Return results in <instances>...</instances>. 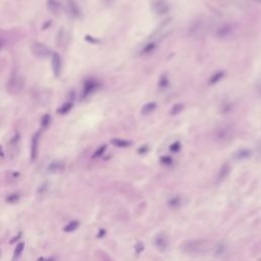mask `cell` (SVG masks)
Returning <instances> with one entry per match:
<instances>
[{
    "mask_svg": "<svg viewBox=\"0 0 261 261\" xmlns=\"http://www.w3.org/2000/svg\"><path fill=\"white\" fill-rule=\"evenodd\" d=\"M31 51L38 57H47L51 54V49L41 42H34L31 45Z\"/></svg>",
    "mask_w": 261,
    "mask_h": 261,
    "instance_id": "6da1fadb",
    "label": "cell"
},
{
    "mask_svg": "<svg viewBox=\"0 0 261 261\" xmlns=\"http://www.w3.org/2000/svg\"><path fill=\"white\" fill-rule=\"evenodd\" d=\"M22 88H23V82H22V80H21L19 76H17V75L12 76V77L9 80L8 84H7V89H8V91H9L10 93H12V94H17V93H19V92L22 90Z\"/></svg>",
    "mask_w": 261,
    "mask_h": 261,
    "instance_id": "7a4b0ae2",
    "label": "cell"
},
{
    "mask_svg": "<svg viewBox=\"0 0 261 261\" xmlns=\"http://www.w3.org/2000/svg\"><path fill=\"white\" fill-rule=\"evenodd\" d=\"M51 64H52V69L53 72L56 76H58L61 72V67H62V62H61V58L58 54L53 53L52 55V59H51Z\"/></svg>",
    "mask_w": 261,
    "mask_h": 261,
    "instance_id": "3957f363",
    "label": "cell"
},
{
    "mask_svg": "<svg viewBox=\"0 0 261 261\" xmlns=\"http://www.w3.org/2000/svg\"><path fill=\"white\" fill-rule=\"evenodd\" d=\"M39 143H40V135L35 134L32 138V144H31V158H32V160H35L38 156Z\"/></svg>",
    "mask_w": 261,
    "mask_h": 261,
    "instance_id": "277c9868",
    "label": "cell"
},
{
    "mask_svg": "<svg viewBox=\"0 0 261 261\" xmlns=\"http://www.w3.org/2000/svg\"><path fill=\"white\" fill-rule=\"evenodd\" d=\"M66 5L68 13H70L74 17H77L80 15V8L73 0H66Z\"/></svg>",
    "mask_w": 261,
    "mask_h": 261,
    "instance_id": "5b68a950",
    "label": "cell"
},
{
    "mask_svg": "<svg viewBox=\"0 0 261 261\" xmlns=\"http://www.w3.org/2000/svg\"><path fill=\"white\" fill-rule=\"evenodd\" d=\"M47 7L53 14H58L61 10V4L58 0H48Z\"/></svg>",
    "mask_w": 261,
    "mask_h": 261,
    "instance_id": "8992f818",
    "label": "cell"
},
{
    "mask_svg": "<svg viewBox=\"0 0 261 261\" xmlns=\"http://www.w3.org/2000/svg\"><path fill=\"white\" fill-rule=\"evenodd\" d=\"M97 88V83L93 80H90L88 81L85 86H84V90H83V94L84 96H88L90 95L91 93H93L95 91V89Z\"/></svg>",
    "mask_w": 261,
    "mask_h": 261,
    "instance_id": "52a82bcc",
    "label": "cell"
},
{
    "mask_svg": "<svg viewBox=\"0 0 261 261\" xmlns=\"http://www.w3.org/2000/svg\"><path fill=\"white\" fill-rule=\"evenodd\" d=\"M231 33V27L230 25H222L217 30V36L218 37H226Z\"/></svg>",
    "mask_w": 261,
    "mask_h": 261,
    "instance_id": "ba28073f",
    "label": "cell"
},
{
    "mask_svg": "<svg viewBox=\"0 0 261 261\" xmlns=\"http://www.w3.org/2000/svg\"><path fill=\"white\" fill-rule=\"evenodd\" d=\"M168 10V4L166 2L158 1L157 4H155V11L157 13H165Z\"/></svg>",
    "mask_w": 261,
    "mask_h": 261,
    "instance_id": "9c48e42d",
    "label": "cell"
},
{
    "mask_svg": "<svg viewBox=\"0 0 261 261\" xmlns=\"http://www.w3.org/2000/svg\"><path fill=\"white\" fill-rule=\"evenodd\" d=\"M155 48H156V43H155V42H150V43L146 44V45L143 47V49H142V51H141V54H143V55L150 54L151 52H153V51L155 50Z\"/></svg>",
    "mask_w": 261,
    "mask_h": 261,
    "instance_id": "30bf717a",
    "label": "cell"
},
{
    "mask_svg": "<svg viewBox=\"0 0 261 261\" xmlns=\"http://www.w3.org/2000/svg\"><path fill=\"white\" fill-rule=\"evenodd\" d=\"M156 108V104L154 102H149L147 104H145L142 108V113L144 115H147V114H150L151 112H153Z\"/></svg>",
    "mask_w": 261,
    "mask_h": 261,
    "instance_id": "8fae6325",
    "label": "cell"
},
{
    "mask_svg": "<svg viewBox=\"0 0 261 261\" xmlns=\"http://www.w3.org/2000/svg\"><path fill=\"white\" fill-rule=\"evenodd\" d=\"M52 172H56V171H61L64 168V164L60 161H56V162H52L49 167H48Z\"/></svg>",
    "mask_w": 261,
    "mask_h": 261,
    "instance_id": "7c38bea8",
    "label": "cell"
},
{
    "mask_svg": "<svg viewBox=\"0 0 261 261\" xmlns=\"http://www.w3.org/2000/svg\"><path fill=\"white\" fill-rule=\"evenodd\" d=\"M111 143L116 146V147H121V148H124V147H128L132 143L128 142V141H125V140H121V139H113L111 141Z\"/></svg>",
    "mask_w": 261,
    "mask_h": 261,
    "instance_id": "4fadbf2b",
    "label": "cell"
},
{
    "mask_svg": "<svg viewBox=\"0 0 261 261\" xmlns=\"http://www.w3.org/2000/svg\"><path fill=\"white\" fill-rule=\"evenodd\" d=\"M228 171H229V167H228V165H227V164H224V165L221 167L220 171H219V174H218V177H219V179H222V178H224V177L227 175Z\"/></svg>",
    "mask_w": 261,
    "mask_h": 261,
    "instance_id": "5bb4252c",
    "label": "cell"
},
{
    "mask_svg": "<svg viewBox=\"0 0 261 261\" xmlns=\"http://www.w3.org/2000/svg\"><path fill=\"white\" fill-rule=\"evenodd\" d=\"M77 226H79V221H77V220H73V221L69 222V223L64 227V230H65V231H72V230H74Z\"/></svg>",
    "mask_w": 261,
    "mask_h": 261,
    "instance_id": "9a60e30c",
    "label": "cell"
},
{
    "mask_svg": "<svg viewBox=\"0 0 261 261\" xmlns=\"http://www.w3.org/2000/svg\"><path fill=\"white\" fill-rule=\"evenodd\" d=\"M23 248H24V244H23V243H20V244H18V245L16 246V248H15V250H14V256H13L14 259H15V258H18V257L21 255V253H22V251H23Z\"/></svg>",
    "mask_w": 261,
    "mask_h": 261,
    "instance_id": "2e32d148",
    "label": "cell"
},
{
    "mask_svg": "<svg viewBox=\"0 0 261 261\" xmlns=\"http://www.w3.org/2000/svg\"><path fill=\"white\" fill-rule=\"evenodd\" d=\"M71 106H72L71 103L66 102V103H64V104L59 108V112H60V113H65V112H67L68 110H70Z\"/></svg>",
    "mask_w": 261,
    "mask_h": 261,
    "instance_id": "e0dca14e",
    "label": "cell"
},
{
    "mask_svg": "<svg viewBox=\"0 0 261 261\" xmlns=\"http://www.w3.org/2000/svg\"><path fill=\"white\" fill-rule=\"evenodd\" d=\"M105 149H106V146L105 145H103V146H101L99 149H97V151L94 153V155H93V157L94 158H96V157H99L100 155H102L103 153H104V151H105Z\"/></svg>",
    "mask_w": 261,
    "mask_h": 261,
    "instance_id": "ac0fdd59",
    "label": "cell"
},
{
    "mask_svg": "<svg viewBox=\"0 0 261 261\" xmlns=\"http://www.w3.org/2000/svg\"><path fill=\"white\" fill-rule=\"evenodd\" d=\"M49 122H50V115H45L43 118H42V126L43 127H46L49 125Z\"/></svg>",
    "mask_w": 261,
    "mask_h": 261,
    "instance_id": "d6986e66",
    "label": "cell"
},
{
    "mask_svg": "<svg viewBox=\"0 0 261 261\" xmlns=\"http://www.w3.org/2000/svg\"><path fill=\"white\" fill-rule=\"evenodd\" d=\"M179 149H180V144L178 142H175L170 146V151L172 152H177Z\"/></svg>",
    "mask_w": 261,
    "mask_h": 261,
    "instance_id": "ffe728a7",
    "label": "cell"
},
{
    "mask_svg": "<svg viewBox=\"0 0 261 261\" xmlns=\"http://www.w3.org/2000/svg\"><path fill=\"white\" fill-rule=\"evenodd\" d=\"M256 2H258V3H261V0H255Z\"/></svg>",
    "mask_w": 261,
    "mask_h": 261,
    "instance_id": "44dd1931",
    "label": "cell"
},
{
    "mask_svg": "<svg viewBox=\"0 0 261 261\" xmlns=\"http://www.w3.org/2000/svg\"><path fill=\"white\" fill-rule=\"evenodd\" d=\"M105 1H106V2H109V1H110V0H105Z\"/></svg>",
    "mask_w": 261,
    "mask_h": 261,
    "instance_id": "7402d4cb",
    "label": "cell"
}]
</instances>
